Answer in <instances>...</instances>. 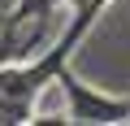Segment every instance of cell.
<instances>
[{
    "instance_id": "1",
    "label": "cell",
    "mask_w": 130,
    "mask_h": 126,
    "mask_svg": "<svg viewBox=\"0 0 130 126\" xmlns=\"http://www.w3.org/2000/svg\"><path fill=\"white\" fill-rule=\"evenodd\" d=\"M56 87L65 96V122H95V126H113V122H130V91H100L91 83H83L70 65L56 74Z\"/></svg>"
}]
</instances>
